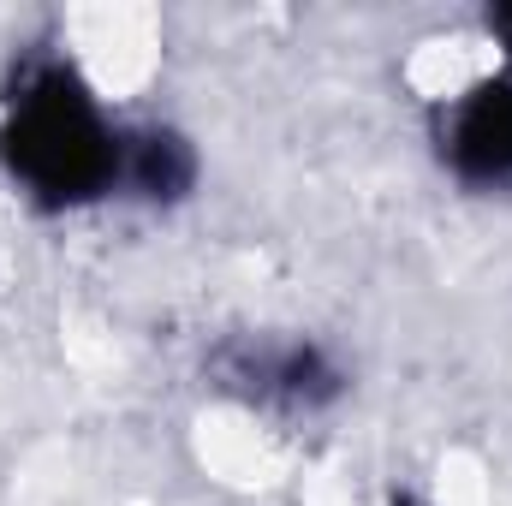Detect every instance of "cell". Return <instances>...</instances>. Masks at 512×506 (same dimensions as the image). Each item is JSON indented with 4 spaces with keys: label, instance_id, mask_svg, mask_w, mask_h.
Instances as JSON below:
<instances>
[{
    "label": "cell",
    "instance_id": "8992f818",
    "mask_svg": "<svg viewBox=\"0 0 512 506\" xmlns=\"http://www.w3.org/2000/svg\"><path fill=\"white\" fill-rule=\"evenodd\" d=\"M393 506H417V501H393Z\"/></svg>",
    "mask_w": 512,
    "mask_h": 506
},
{
    "label": "cell",
    "instance_id": "3957f363",
    "mask_svg": "<svg viewBox=\"0 0 512 506\" xmlns=\"http://www.w3.org/2000/svg\"><path fill=\"white\" fill-rule=\"evenodd\" d=\"M233 376L251 381V393H262V399H286V405H304V411L340 393V370H334L316 346H304V340L245 352Z\"/></svg>",
    "mask_w": 512,
    "mask_h": 506
},
{
    "label": "cell",
    "instance_id": "6da1fadb",
    "mask_svg": "<svg viewBox=\"0 0 512 506\" xmlns=\"http://www.w3.org/2000/svg\"><path fill=\"white\" fill-rule=\"evenodd\" d=\"M120 155L126 131L102 114V102L72 66H30L6 96L0 161L36 203L72 209L102 191H120Z\"/></svg>",
    "mask_w": 512,
    "mask_h": 506
},
{
    "label": "cell",
    "instance_id": "5b68a950",
    "mask_svg": "<svg viewBox=\"0 0 512 506\" xmlns=\"http://www.w3.org/2000/svg\"><path fill=\"white\" fill-rule=\"evenodd\" d=\"M489 30L507 42V54H512V6H495V12H489Z\"/></svg>",
    "mask_w": 512,
    "mask_h": 506
},
{
    "label": "cell",
    "instance_id": "277c9868",
    "mask_svg": "<svg viewBox=\"0 0 512 506\" xmlns=\"http://www.w3.org/2000/svg\"><path fill=\"white\" fill-rule=\"evenodd\" d=\"M197 161L185 149V137L161 126H143V131H126V155H120V185L137 191V197H179L191 185Z\"/></svg>",
    "mask_w": 512,
    "mask_h": 506
},
{
    "label": "cell",
    "instance_id": "7a4b0ae2",
    "mask_svg": "<svg viewBox=\"0 0 512 506\" xmlns=\"http://www.w3.org/2000/svg\"><path fill=\"white\" fill-rule=\"evenodd\" d=\"M441 161L471 191H512V72L471 84L441 114Z\"/></svg>",
    "mask_w": 512,
    "mask_h": 506
}]
</instances>
